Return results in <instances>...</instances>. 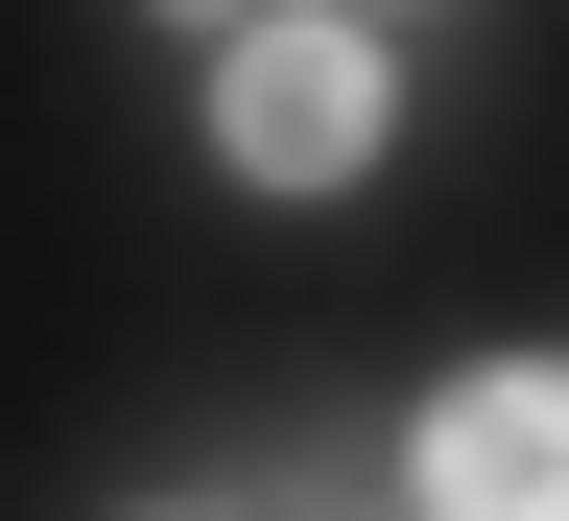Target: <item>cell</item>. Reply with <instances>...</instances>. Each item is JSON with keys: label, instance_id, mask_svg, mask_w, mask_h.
<instances>
[{"label": "cell", "instance_id": "1", "mask_svg": "<svg viewBox=\"0 0 569 521\" xmlns=\"http://www.w3.org/2000/svg\"><path fill=\"white\" fill-rule=\"evenodd\" d=\"M213 142H238V190H356L380 167V48L356 24H238L213 48Z\"/></svg>", "mask_w": 569, "mask_h": 521}, {"label": "cell", "instance_id": "2", "mask_svg": "<svg viewBox=\"0 0 569 521\" xmlns=\"http://www.w3.org/2000/svg\"><path fill=\"white\" fill-rule=\"evenodd\" d=\"M403 474H427V521H569V380H546V355H498V380H451Z\"/></svg>", "mask_w": 569, "mask_h": 521}]
</instances>
